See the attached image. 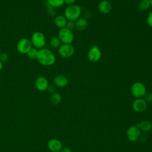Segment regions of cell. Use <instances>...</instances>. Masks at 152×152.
Returning a JSON list of instances; mask_svg holds the SVG:
<instances>
[{
	"instance_id": "83f0119b",
	"label": "cell",
	"mask_w": 152,
	"mask_h": 152,
	"mask_svg": "<svg viewBox=\"0 0 152 152\" xmlns=\"http://www.w3.org/2000/svg\"><path fill=\"white\" fill-rule=\"evenodd\" d=\"M64 4H66L68 5L75 4L76 2V0H64Z\"/></svg>"
},
{
	"instance_id": "d6a6232c",
	"label": "cell",
	"mask_w": 152,
	"mask_h": 152,
	"mask_svg": "<svg viewBox=\"0 0 152 152\" xmlns=\"http://www.w3.org/2000/svg\"><path fill=\"white\" fill-rule=\"evenodd\" d=\"M1 53V49H0V53Z\"/></svg>"
},
{
	"instance_id": "44dd1931",
	"label": "cell",
	"mask_w": 152,
	"mask_h": 152,
	"mask_svg": "<svg viewBox=\"0 0 152 152\" xmlns=\"http://www.w3.org/2000/svg\"><path fill=\"white\" fill-rule=\"evenodd\" d=\"M60 39L58 38V37H53L50 39L49 44L50 46L53 48H59V47L62 45Z\"/></svg>"
},
{
	"instance_id": "f546056e",
	"label": "cell",
	"mask_w": 152,
	"mask_h": 152,
	"mask_svg": "<svg viewBox=\"0 0 152 152\" xmlns=\"http://www.w3.org/2000/svg\"><path fill=\"white\" fill-rule=\"evenodd\" d=\"M2 68H3V63L0 61V71L2 70Z\"/></svg>"
},
{
	"instance_id": "6da1fadb",
	"label": "cell",
	"mask_w": 152,
	"mask_h": 152,
	"mask_svg": "<svg viewBox=\"0 0 152 152\" xmlns=\"http://www.w3.org/2000/svg\"><path fill=\"white\" fill-rule=\"evenodd\" d=\"M36 59L40 65L45 66H49L55 64L56 58L50 50L44 48L39 50Z\"/></svg>"
},
{
	"instance_id": "4dcf8cb0",
	"label": "cell",
	"mask_w": 152,
	"mask_h": 152,
	"mask_svg": "<svg viewBox=\"0 0 152 152\" xmlns=\"http://www.w3.org/2000/svg\"><path fill=\"white\" fill-rule=\"evenodd\" d=\"M150 7H151V8H152V0L150 2Z\"/></svg>"
},
{
	"instance_id": "8992f818",
	"label": "cell",
	"mask_w": 152,
	"mask_h": 152,
	"mask_svg": "<svg viewBox=\"0 0 152 152\" xmlns=\"http://www.w3.org/2000/svg\"><path fill=\"white\" fill-rule=\"evenodd\" d=\"M58 52L61 57L68 58L74 55L75 48L71 44H62L59 47Z\"/></svg>"
},
{
	"instance_id": "4316f807",
	"label": "cell",
	"mask_w": 152,
	"mask_h": 152,
	"mask_svg": "<svg viewBox=\"0 0 152 152\" xmlns=\"http://www.w3.org/2000/svg\"><path fill=\"white\" fill-rule=\"evenodd\" d=\"M47 90L49 91V92L52 94L55 92V87L53 85H49Z\"/></svg>"
},
{
	"instance_id": "2e32d148",
	"label": "cell",
	"mask_w": 152,
	"mask_h": 152,
	"mask_svg": "<svg viewBox=\"0 0 152 152\" xmlns=\"http://www.w3.org/2000/svg\"><path fill=\"white\" fill-rule=\"evenodd\" d=\"M54 24L59 29L66 27V25L68 20L66 19L64 15H56L54 18Z\"/></svg>"
},
{
	"instance_id": "e0dca14e",
	"label": "cell",
	"mask_w": 152,
	"mask_h": 152,
	"mask_svg": "<svg viewBox=\"0 0 152 152\" xmlns=\"http://www.w3.org/2000/svg\"><path fill=\"white\" fill-rule=\"evenodd\" d=\"M137 126L140 130L144 132H148L152 129V124L149 121H142Z\"/></svg>"
},
{
	"instance_id": "d4e9b609",
	"label": "cell",
	"mask_w": 152,
	"mask_h": 152,
	"mask_svg": "<svg viewBox=\"0 0 152 152\" xmlns=\"http://www.w3.org/2000/svg\"><path fill=\"white\" fill-rule=\"evenodd\" d=\"M146 21L148 26L152 28V12H148Z\"/></svg>"
},
{
	"instance_id": "9c48e42d",
	"label": "cell",
	"mask_w": 152,
	"mask_h": 152,
	"mask_svg": "<svg viewBox=\"0 0 152 152\" xmlns=\"http://www.w3.org/2000/svg\"><path fill=\"white\" fill-rule=\"evenodd\" d=\"M126 136L128 140L132 142H135L139 140L141 136V131L137 125L131 126L128 128Z\"/></svg>"
},
{
	"instance_id": "d6986e66",
	"label": "cell",
	"mask_w": 152,
	"mask_h": 152,
	"mask_svg": "<svg viewBox=\"0 0 152 152\" xmlns=\"http://www.w3.org/2000/svg\"><path fill=\"white\" fill-rule=\"evenodd\" d=\"M47 3L49 7L53 8H60L64 4V0H47Z\"/></svg>"
},
{
	"instance_id": "7402d4cb",
	"label": "cell",
	"mask_w": 152,
	"mask_h": 152,
	"mask_svg": "<svg viewBox=\"0 0 152 152\" xmlns=\"http://www.w3.org/2000/svg\"><path fill=\"white\" fill-rule=\"evenodd\" d=\"M150 7V2L142 0L138 4V8L141 11H146Z\"/></svg>"
},
{
	"instance_id": "1f68e13d",
	"label": "cell",
	"mask_w": 152,
	"mask_h": 152,
	"mask_svg": "<svg viewBox=\"0 0 152 152\" xmlns=\"http://www.w3.org/2000/svg\"><path fill=\"white\" fill-rule=\"evenodd\" d=\"M144 1H147V2H150L151 0H144Z\"/></svg>"
},
{
	"instance_id": "8fae6325",
	"label": "cell",
	"mask_w": 152,
	"mask_h": 152,
	"mask_svg": "<svg viewBox=\"0 0 152 152\" xmlns=\"http://www.w3.org/2000/svg\"><path fill=\"white\" fill-rule=\"evenodd\" d=\"M147 106V103L142 98L136 99L132 104L133 110L137 112H142L144 111Z\"/></svg>"
},
{
	"instance_id": "30bf717a",
	"label": "cell",
	"mask_w": 152,
	"mask_h": 152,
	"mask_svg": "<svg viewBox=\"0 0 152 152\" xmlns=\"http://www.w3.org/2000/svg\"><path fill=\"white\" fill-rule=\"evenodd\" d=\"M49 82L47 78L43 76L37 77L34 81V86L36 89L40 91H44L48 89Z\"/></svg>"
},
{
	"instance_id": "9a60e30c",
	"label": "cell",
	"mask_w": 152,
	"mask_h": 152,
	"mask_svg": "<svg viewBox=\"0 0 152 152\" xmlns=\"http://www.w3.org/2000/svg\"><path fill=\"white\" fill-rule=\"evenodd\" d=\"M88 24V21L85 18L80 17L75 21V28L79 31H84L87 28Z\"/></svg>"
},
{
	"instance_id": "ffe728a7",
	"label": "cell",
	"mask_w": 152,
	"mask_h": 152,
	"mask_svg": "<svg viewBox=\"0 0 152 152\" xmlns=\"http://www.w3.org/2000/svg\"><path fill=\"white\" fill-rule=\"evenodd\" d=\"M39 49L34 48L33 46L28 51V52L26 54L27 56L30 59H36L37 57Z\"/></svg>"
},
{
	"instance_id": "3957f363",
	"label": "cell",
	"mask_w": 152,
	"mask_h": 152,
	"mask_svg": "<svg viewBox=\"0 0 152 152\" xmlns=\"http://www.w3.org/2000/svg\"><path fill=\"white\" fill-rule=\"evenodd\" d=\"M32 46L37 49L44 48L46 43V39L45 34L39 31L34 32L30 39Z\"/></svg>"
},
{
	"instance_id": "7a4b0ae2",
	"label": "cell",
	"mask_w": 152,
	"mask_h": 152,
	"mask_svg": "<svg viewBox=\"0 0 152 152\" xmlns=\"http://www.w3.org/2000/svg\"><path fill=\"white\" fill-rule=\"evenodd\" d=\"M81 14V7L76 4L68 5L64 11V16L68 21H75Z\"/></svg>"
},
{
	"instance_id": "5bb4252c",
	"label": "cell",
	"mask_w": 152,
	"mask_h": 152,
	"mask_svg": "<svg viewBox=\"0 0 152 152\" xmlns=\"http://www.w3.org/2000/svg\"><path fill=\"white\" fill-rule=\"evenodd\" d=\"M53 84L54 86L57 87L63 88L68 85V80L66 77L63 75H59L54 78Z\"/></svg>"
},
{
	"instance_id": "4fadbf2b",
	"label": "cell",
	"mask_w": 152,
	"mask_h": 152,
	"mask_svg": "<svg viewBox=\"0 0 152 152\" xmlns=\"http://www.w3.org/2000/svg\"><path fill=\"white\" fill-rule=\"evenodd\" d=\"M48 147L52 152H59L62 148V144L60 140L52 138L48 142Z\"/></svg>"
},
{
	"instance_id": "f1b7e54d",
	"label": "cell",
	"mask_w": 152,
	"mask_h": 152,
	"mask_svg": "<svg viewBox=\"0 0 152 152\" xmlns=\"http://www.w3.org/2000/svg\"><path fill=\"white\" fill-rule=\"evenodd\" d=\"M61 152H72V151L69 147H64L61 149Z\"/></svg>"
},
{
	"instance_id": "603a6c76",
	"label": "cell",
	"mask_w": 152,
	"mask_h": 152,
	"mask_svg": "<svg viewBox=\"0 0 152 152\" xmlns=\"http://www.w3.org/2000/svg\"><path fill=\"white\" fill-rule=\"evenodd\" d=\"M9 58V55L7 52H1L0 53V61L4 63L6 62Z\"/></svg>"
},
{
	"instance_id": "cb8c5ba5",
	"label": "cell",
	"mask_w": 152,
	"mask_h": 152,
	"mask_svg": "<svg viewBox=\"0 0 152 152\" xmlns=\"http://www.w3.org/2000/svg\"><path fill=\"white\" fill-rule=\"evenodd\" d=\"M143 97H144V100L147 103L152 102V93H146Z\"/></svg>"
},
{
	"instance_id": "7c38bea8",
	"label": "cell",
	"mask_w": 152,
	"mask_h": 152,
	"mask_svg": "<svg viewBox=\"0 0 152 152\" xmlns=\"http://www.w3.org/2000/svg\"><path fill=\"white\" fill-rule=\"evenodd\" d=\"M97 8L100 13L103 14H107L111 11L112 9V5L108 0H102L99 3Z\"/></svg>"
},
{
	"instance_id": "ba28073f",
	"label": "cell",
	"mask_w": 152,
	"mask_h": 152,
	"mask_svg": "<svg viewBox=\"0 0 152 152\" xmlns=\"http://www.w3.org/2000/svg\"><path fill=\"white\" fill-rule=\"evenodd\" d=\"M102 57V52L97 45H93L91 47L87 53V58L91 62L99 61Z\"/></svg>"
},
{
	"instance_id": "5b68a950",
	"label": "cell",
	"mask_w": 152,
	"mask_h": 152,
	"mask_svg": "<svg viewBox=\"0 0 152 152\" xmlns=\"http://www.w3.org/2000/svg\"><path fill=\"white\" fill-rule=\"evenodd\" d=\"M131 94L137 99L142 98L147 93L146 88L144 84L141 82L134 83L131 88Z\"/></svg>"
},
{
	"instance_id": "277c9868",
	"label": "cell",
	"mask_w": 152,
	"mask_h": 152,
	"mask_svg": "<svg viewBox=\"0 0 152 152\" xmlns=\"http://www.w3.org/2000/svg\"><path fill=\"white\" fill-rule=\"evenodd\" d=\"M58 37L62 44H71L74 39L73 31L66 27L59 29Z\"/></svg>"
},
{
	"instance_id": "484cf974",
	"label": "cell",
	"mask_w": 152,
	"mask_h": 152,
	"mask_svg": "<svg viewBox=\"0 0 152 152\" xmlns=\"http://www.w3.org/2000/svg\"><path fill=\"white\" fill-rule=\"evenodd\" d=\"M66 27L68 28L69 30H72L75 28V21H68Z\"/></svg>"
},
{
	"instance_id": "ac0fdd59",
	"label": "cell",
	"mask_w": 152,
	"mask_h": 152,
	"mask_svg": "<svg viewBox=\"0 0 152 152\" xmlns=\"http://www.w3.org/2000/svg\"><path fill=\"white\" fill-rule=\"evenodd\" d=\"M50 102L52 105H57L61 102L62 97L60 93L55 92L52 93L50 96Z\"/></svg>"
},
{
	"instance_id": "52a82bcc",
	"label": "cell",
	"mask_w": 152,
	"mask_h": 152,
	"mask_svg": "<svg viewBox=\"0 0 152 152\" xmlns=\"http://www.w3.org/2000/svg\"><path fill=\"white\" fill-rule=\"evenodd\" d=\"M32 47L30 39L27 38H22L17 43V50L21 54H26Z\"/></svg>"
}]
</instances>
